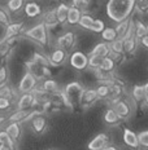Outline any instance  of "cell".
Here are the masks:
<instances>
[{
	"instance_id": "bcb514c9",
	"label": "cell",
	"mask_w": 148,
	"mask_h": 150,
	"mask_svg": "<svg viewBox=\"0 0 148 150\" xmlns=\"http://www.w3.org/2000/svg\"><path fill=\"white\" fill-rule=\"evenodd\" d=\"M140 42H142V44H143V47L148 48V35H144V36L140 39Z\"/></svg>"
},
{
	"instance_id": "db71d44e",
	"label": "cell",
	"mask_w": 148,
	"mask_h": 150,
	"mask_svg": "<svg viewBox=\"0 0 148 150\" xmlns=\"http://www.w3.org/2000/svg\"><path fill=\"white\" fill-rule=\"evenodd\" d=\"M48 150H53V149H48Z\"/></svg>"
},
{
	"instance_id": "f1b7e54d",
	"label": "cell",
	"mask_w": 148,
	"mask_h": 150,
	"mask_svg": "<svg viewBox=\"0 0 148 150\" xmlns=\"http://www.w3.org/2000/svg\"><path fill=\"white\" fill-rule=\"evenodd\" d=\"M31 62H33L34 65H39V66H42V67H47L51 65L48 58L42 56L40 53H34V57H33V61Z\"/></svg>"
},
{
	"instance_id": "ab89813d",
	"label": "cell",
	"mask_w": 148,
	"mask_h": 150,
	"mask_svg": "<svg viewBox=\"0 0 148 150\" xmlns=\"http://www.w3.org/2000/svg\"><path fill=\"white\" fill-rule=\"evenodd\" d=\"M104 30V22L102 20H94V23L91 26V31L94 33H102Z\"/></svg>"
},
{
	"instance_id": "f35d334b",
	"label": "cell",
	"mask_w": 148,
	"mask_h": 150,
	"mask_svg": "<svg viewBox=\"0 0 148 150\" xmlns=\"http://www.w3.org/2000/svg\"><path fill=\"white\" fill-rule=\"evenodd\" d=\"M9 23H11V18H9V14L4 11V9L0 8V25H3V26L7 27Z\"/></svg>"
},
{
	"instance_id": "2e32d148",
	"label": "cell",
	"mask_w": 148,
	"mask_h": 150,
	"mask_svg": "<svg viewBox=\"0 0 148 150\" xmlns=\"http://www.w3.org/2000/svg\"><path fill=\"white\" fill-rule=\"evenodd\" d=\"M25 13H26L27 17L35 18L42 13V8H40L39 4H36V3H34V1L27 3V4L25 5Z\"/></svg>"
},
{
	"instance_id": "4dcf8cb0",
	"label": "cell",
	"mask_w": 148,
	"mask_h": 150,
	"mask_svg": "<svg viewBox=\"0 0 148 150\" xmlns=\"http://www.w3.org/2000/svg\"><path fill=\"white\" fill-rule=\"evenodd\" d=\"M24 1H25V0H8V3H7L8 11L18 12L21 8L24 7Z\"/></svg>"
},
{
	"instance_id": "484cf974",
	"label": "cell",
	"mask_w": 148,
	"mask_h": 150,
	"mask_svg": "<svg viewBox=\"0 0 148 150\" xmlns=\"http://www.w3.org/2000/svg\"><path fill=\"white\" fill-rule=\"evenodd\" d=\"M57 89H59L57 83H56L55 80H52V79H47L42 84V91H44L46 93H53V92H56Z\"/></svg>"
},
{
	"instance_id": "3957f363",
	"label": "cell",
	"mask_w": 148,
	"mask_h": 150,
	"mask_svg": "<svg viewBox=\"0 0 148 150\" xmlns=\"http://www.w3.org/2000/svg\"><path fill=\"white\" fill-rule=\"evenodd\" d=\"M83 87L81 86L78 82H73V83H69L64 89L65 96L68 97V100L71 102V105L74 104H79L81 97H82V93H83Z\"/></svg>"
},
{
	"instance_id": "8fae6325",
	"label": "cell",
	"mask_w": 148,
	"mask_h": 150,
	"mask_svg": "<svg viewBox=\"0 0 148 150\" xmlns=\"http://www.w3.org/2000/svg\"><path fill=\"white\" fill-rule=\"evenodd\" d=\"M124 141H125L126 145L130 146V148H133V149L139 148L137 133L133 132V131H130L129 128H125L124 129Z\"/></svg>"
},
{
	"instance_id": "7dc6e473",
	"label": "cell",
	"mask_w": 148,
	"mask_h": 150,
	"mask_svg": "<svg viewBox=\"0 0 148 150\" xmlns=\"http://www.w3.org/2000/svg\"><path fill=\"white\" fill-rule=\"evenodd\" d=\"M102 150H118V149L114 148V146H112V145H108V146H104Z\"/></svg>"
},
{
	"instance_id": "ee69618b",
	"label": "cell",
	"mask_w": 148,
	"mask_h": 150,
	"mask_svg": "<svg viewBox=\"0 0 148 150\" xmlns=\"http://www.w3.org/2000/svg\"><path fill=\"white\" fill-rule=\"evenodd\" d=\"M119 93H121V88H119V86H109V95L108 96H112V97H117L119 96Z\"/></svg>"
},
{
	"instance_id": "ffe728a7",
	"label": "cell",
	"mask_w": 148,
	"mask_h": 150,
	"mask_svg": "<svg viewBox=\"0 0 148 150\" xmlns=\"http://www.w3.org/2000/svg\"><path fill=\"white\" fill-rule=\"evenodd\" d=\"M81 16H82V13H81L79 9H77V8H74V7H70V8H69V11H68V18H66V21L70 25H75V23L79 22Z\"/></svg>"
},
{
	"instance_id": "52a82bcc",
	"label": "cell",
	"mask_w": 148,
	"mask_h": 150,
	"mask_svg": "<svg viewBox=\"0 0 148 150\" xmlns=\"http://www.w3.org/2000/svg\"><path fill=\"white\" fill-rule=\"evenodd\" d=\"M34 115H38V111H31V110H17L13 114L9 115L8 120L9 122H16V123H21V122H26Z\"/></svg>"
},
{
	"instance_id": "5b68a950",
	"label": "cell",
	"mask_w": 148,
	"mask_h": 150,
	"mask_svg": "<svg viewBox=\"0 0 148 150\" xmlns=\"http://www.w3.org/2000/svg\"><path fill=\"white\" fill-rule=\"evenodd\" d=\"M70 65L77 70H83V69L87 67V64H89V57L84 54L83 52H74L73 54L70 56Z\"/></svg>"
},
{
	"instance_id": "603a6c76",
	"label": "cell",
	"mask_w": 148,
	"mask_h": 150,
	"mask_svg": "<svg viewBox=\"0 0 148 150\" xmlns=\"http://www.w3.org/2000/svg\"><path fill=\"white\" fill-rule=\"evenodd\" d=\"M102 36L105 42L112 43L113 40L117 39V34H116V30L112 29V27H104V30L102 31Z\"/></svg>"
},
{
	"instance_id": "83f0119b",
	"label": "cell",
	"mask_w": 148,
	"mask_h": 150,
	"mask_svg": "<svg viewBox=\"0 0 148 150\" xmlns=\"http://www.w3.org/2000/svg\"><path fill=\"white\" fill-rule=\"evenodd\" d=\"M104 120L108 124H116V123H118L119 118L113 109H108V110L105 111V114H104Z\"/></svg>"
},
{
	"instance_id": "681fc988",
	"label": "cell",
	"mask_w": 148,
	"mask_h": 150,
	"mask_svg": "<svg viewBox=\"0 0 148 150\" xmlns=\"http://www.w3.org/2000/svg\"><path fill=\"white\" fill-rule=\"evenodd\" d=\"M0 150H11L8 148V146H5V145H0Z\"/></svg>"
},
{
	"instance_id": "277c9868",
	"label": "cell",
	"mask_w": 148,
	"mask_h": 150,
	"mask_svg": "<svg viewBox=\"0 0 148 150\" xmlns=\"http://www.w3.org/2000/svg\"><path fill=\"white\" fill-rule=\"evenodd\" d=\"M36 86V78L31 71L25 73V75L21 78L20 83H18V91L21 93H29L35 89Z\"/></svg>"
},
{
	"instance_id": "d590c367",
	"label": "cell",
	"mask_w": 148,
	"mask_h": 150,
	"mask_svg": "<svg viewBox=\"0 0 148 150\" xmlns=\"http://www.w3.org/2000/svg\"><path fill=\"white\" fill-rule=\"evenodd\" d=\"M137 136H138V144H139V146L148 148V131H143V132H140Z\"/></svg>"
},
{
	"instance_id": "816d5d0a",
	"label": "cell",
	"mask_w": 148,
	"mask_h": 150,
	"mask_svg": "<svg viewBox=\"0 0 148 150\" xmlns=\"http://www.w3.org/2000/svg\"><path fill=\"white\" fill-rule=\"evenodd\" d=\"M144 101H146L147 104H148V96H146V100H144Z\"/></svg>"
},
{
	"instance_id": "30bf717a",
	"label": "cell",
	"mask_w": 148,
	"mask_h": 150,
	"mask_svg": "<svg viewBox=\"0 0 148 150\" xmlns=\"http://www.w3.org/2000/svg\"><path fill=\"white\" fill-rule=\"evenodd\" d=\"M97 98H99V97H97L96 89H84L83 93H82V97H81L79 104L84 105V106H89L91 104H94Z\"/></svg>"
},
{
	"instance_id": "7402d4cb",
	"label": "cell",
	"mask_w": 148,
	"mask_h": 150,
	"mask_svg": "<svg viewBox=\"0 0 148 150\" xmlns=\"http://www.w3.org/2000/svg\"><path fill=\"white\" fill-rule=\"evenodd\" d=\"M116 66V62L113 60L112 57H109V56H107V57L103 58L102 61V65H100V71H104V73H111L113 71V69Z\"/></svg>"
},
{
	"instance_id": "f907efd6",
	"label": "cell",
	"mask_w": 148,
	"mask_h": 150,
	"mask_svg": "<svg viewBox=\"0 0 148 150\" xmlns=\"http://www.w3.org/2000/svg\"><path fill=\"white\" fill-rule=\"evenodd\" d=\"M5 120V118L4 117H1V115H0V124H1L3 123V122H4Z\"/></svg>"
},
{
	"instance_id": "8d00e7d4",
	"label": "cell",
	"mask_w": 148,
	"mask_h": 150,
	"mask_svg": "<svg viewBox=\"0 0 148 150\" xmlns=\"http://www.w3.org/2000/svg\"><path fill=\"white\" fill-rule=\"evenodd\" d=\"M144 35H147V27L142 22H138L137 26H135V36L142 39Z\"/></svg>"
},
{
	"instance_id": "9c48e42d",
	"label": "cell",
	"mask_w": 148,
	"mask_h": 150,
	"mask_svg": "<svg viewBox=\"0 0 148 150\" xmlns=\"http://www.w3.org/2000/svg\"><path fill=\"white\" fill-rule=\"evenodd\" d=\"M24 29V23L22 22H16V23H9L5 27V35L3 38V40L11 39V38H16L18 34L22 31Z\"/></svg>"
},
{
	"instance_id": "5bb4252c",
	"label": "cell",
	"mask_w": 148,
	"mask_h": 150,
	"mask_svg": "<svg viewBox=\"0 0 148 150\" xmlns=\"http://www.w3.org/2000/svg\"><path fill=\"white\" fill-rule=\"evenodd\" d=\"M65 58H66L65 51L61 48H59V49H55V51L51 53L48 60H49V64L51 65H53V66H59V65H61L62 62L65 61Z\"/></svg>"
},
{
	"instance_id": "d4e9b609",
	"label": "cell",
	"mask_w": 148,
	"mask_h": 150,
	"mask_svg": "<svg viewBox=\"0 0 148 150\" xmlns=\"http://www.w3.org/2000/svg\"><path fill=\"white\" fill-rule=\"evenodd\" d=\"M146 91H144L143 88V86H135L134 88H133V97L135 101H138V102H142V101H144L146 100Z\"/></svg>"
},
{
	"instance_id": "ba28073f",
	"label": "cell",
	"mask_w": 148,
	"mask_h": 150,
	"mask_svg": "<svg viewBox=\"0 0 148 150\" xmlns=\"http://www.w3.org/2000/svg\"><path fill=\"white\" fill-rule=\"evenodd\" d=\"M108 136L105 133H99L89 142V150H102L104 146H107Z\"/></svg>"
},
{
	"instance_id": "7c38bea8",
	"label": "cell",
	"mask_w": 148,
	"mask_h": 150,
	"mask_svg": "<svg viewBox=\"0 0 148 150\" xmlns=\"http://www.w3.org/2000/svg\"><path fill=\"white\" fill-rule=\"evenodd\" d=\"M74 40H75L74 34L70 33V31H68V33H65L64 35H61L57 39V44L64 49H70L71 47L74 45Z\"/></svg>"
},
{
	"instance_id": "44dd1931",
	"label": "cell",
	"mask_w": 148,
	"mask_h": 150,
	"mask_svg": "<svg viewBox=\"0 0 148 150\" xmlns=\"http://www.w3.org/2000/svg\"><path fill=\"white\" fill-rule=\"evenodd\" d=\"M68 11H69V7L65 4H60L57 9H56V18H57V22L59 23H64L68 18Z\"/></svg>"
},
{
	"instance_id": "9a60e30c",
	"label": "cell",
	"mask_w": 148,
	"mask_h": 150,
	"mask_svg": "<svg viewBox=\"0 0 148 150\" xmlns=\"http://www.w3.org/2000/svg\"><path fill=\"white\" fill-rule=\"evenodd\" d=\"M109 45L107 43H99L92 48V51L90 52V56H97V57H107L109 54Z\"/></svg>"
},
{
	"instance_id": "b9f144b4",
	"label": "cell",
	"mask_w": 148,
	"mask_h": 150,
	"mask_svg": "<svg viewBox=\"0 0 148 150\" xmlns=\"http://www.w3.org/2000/svg\"><path fill=\"white\" fill-rule=\"evenodd\" d=\"M11 49V44L7 40H0V56H5Z\"/></svg>"
},
{
	"instance_id": "7bdbcfd3",
	"label": "cell",
	"mask_w": 148,
	"mask_h": 150,
	"mask_svg": "<svg viewBox=\"0 0 148 150\" xmlns=\"http://www.w3.org/2000/svg\"><path fill=\"white\" fill-rule=\"evenodd\" d=\"M71 5H73L74 8L79 9V11H82V9L87 8V5H89V1L87 0H71Z\"/></svg>"
},
{
	"instance_id": "f6af8a7d",
	"label": "cell",
	"mask_w": 148,
	"mask_h": 150,
	"mask_svg": "<svg viewBox=\"0 0 148 150\" xmlns=\"http://www.w3.org/2000/svg\"><path fill=\"white\" fill-rule=\"evenodd\" d=\"M11 105H12L11 100L0 97V110H8V109L11 108Z\"/></svg>"
},
{
	"instance_id": "f546056e",
	"label": "cell",
	"mask_w": 148,
	"mask_h": 150,
	"mask_svg": "<svg viewBox=\"0 0 148 150\" xmlns=\"http://www.w3.org/2000/svg\"><path fill=\"white\" fill-rule=\"evenodd\" d=\"M92 23H94V18L91 17V16H89V14H82L81 18H79V22H78V25H79L81 27L87 29V30H91Z\"/></svg>"
},
{
	"instance_id": "c3c4849f",
	"label": "cell",
	"mask_w": 148,
	"mask_h": 150,
	"mask_svg": "<svg viewBox=\"0 0 148 150\" xmlns=\"http://www.w3.org/2000/svg\"><path fill=\"white\" fill-rule=\"evenodd\" d=\"M143 88H144V91H146V95L148 96V83L144 84V86H143Z\"/></svg>"
},
{
	"instance_id": "cb8c5ba5",
	"label": "cell",
	"mask_w": 148,
	"mask_h": 150,
	"mask_svg": "<svg viewBox=\"0 0 148 150\" xmlns=\"http://www.w3.org/2000/svg\"><path fill=\"white\" fill-rule=\"evenodd\" d=\"M122 44H124V52L131 53V52H134L135 47H137V42H135V39L133 36H129V38L122 39Z\"/></svg>"
},
{
	"instance_id": "74e56055",
	"label": "cell",
	"mask_w": 148,
	"mask_h": 150,
	"mask_svg": "<svg viewBox=\"0 0 148 150\" xmlns=\"http://www.w3.org/2000/svg\"><path fill=\"white\" fill-rule=\"evenodd\" d=\"M96 93H97V97L100 98H105L108 97L109 95V87L105 86V84H103V86H99L96 89Z\"/></svg>"
},
{
	"instance_id": "6da1fadb",
	"label": "cell",
	"mask_w": 148,
	"mask_h": 150,
	"mask_svg": "<svg viewBox=\"0 0 148 150\" xmlns=\"http://www.w3.org/2000/svg\"><path fill=\"white\" fill-rule=\"evenodd\" d=\"M135 8V0H108L107 3V14L114 22H122L129 20Z\"/></svg>"
},
{
	"instance_id": "ac0fdd59",
	"label": "cell",
	"mask_w": 148,
	"mask_h": 150,
	"mask_svg": "<svg viewBox=\"0 0 148 150\" xmlns=\"http://www.w3.org/2000/svg\"><path fill=\"white\" fill-rule=\"evenodd\" d=\"M46 124H47V120L44 117H35L33 119V122H31V127H33V131L35 133H40L44 131L46 128Z\"/></svg>"
},
{
	"instance_id": "4fadbf2b",
	"label": "cell",
	"mask_w": 148,
	"mask_h": 150,
	"mask_svg": "<svg viewBox=\"0 0 148 150\" xmlns=\"http://www.w3.org/2000/svg\"><path fill=\"white\" fill-rule=\"evenodd\" d=\"M5 132L8 133L9 137H11L14 142L18 141V139H20V136H21V126H20V123L9 122V124L5 127Z\"/></svg>"
},
{
	"instance_id": "1f68e13d",
	"label": "cell",
	"mask_w": 148,
	"mask_h": 150,
	"mask_svg": "<svg viewBox=\"0 0 148 150\" xmlns=\"http://www.w3.org/2000/svg\"><path fill=\"white\" fill-rule=\"evenodd\" d=\"M109 51L113 53H117V54H121L124 52V44H122L121 39H116L111 43V47H109Z\"/></svg>"
},
{
	"instance_id": "836d02e7",
	"label": "cell",
	"mask_w": 148,
	"mask_h": 150,
	"mask_svg": "<svg viewBox=\"0 0 148 150\" xmlns=\"http://www.w3.org/2000/svg\"><path fill=\"white\" fill-rule=\"evenodd\" d=\"M102 61H103L102 57H97V56H90L87 66L91 67V69H94V70H99L100 65H102Z\"/></svg>"
},
{
	"instance_id": "e0dca14e",
	"label": "cell",
	"mask_w": 148,
	"mask_h": 150,
	"mask_svg": "<svg viewBox=\"0 0 148 150\" xmlns=\"http://www.w3.org/2000/svg\"><path fill=\"white\" fill-rule=\"evenodd\" d=\"M113 110L116 111V114L118 115V118H126L129 114H130V108H129V105L126 104L125 101H118L116 102L114 108H113Z\"/></svg>"
},
{
	"instance_id": "8992f818",
	"label": "cell",
	"mask_w": 148,
	"mask_h": 150,
	"mask_svg": "<svg viewBox=\"0 0 148 150\" xmlns=\"http://www.w3.org/2000/svg\"><path fill=\"white\" fill-rule=\"evenodd\" d=\"M36 104V98L34 97L33 92L22 93L17 101V110H30Z\"/></svg>"
},
{
	"instance_id": "d6986e66",
	"label": "cell",
	"mask_w": 148,
	"mask_h": 150,
	"mask_svg": "<svg viewBox=\"0 0 148 150\" xmlns=\"http://www.w3.org/2000/svg\"><path fill=\"white\" fill-rule=\"evenodd\" d=\"M129 27H130V21L129 20H125L122 22H119L117 26H116V34H117V39H124V38L127 35V31H129Z\"/></svg>"
},
{
	"instance_id": "7a4b0ae2",
	"label": "cell",
	"mask_w": 148,
	"mask_h": 150,
	"mask_svg": "<svg viewBox=\"0 0 148 150\" xmlns=\"http://www.w3.org/2000/svg\"><path fill=\"white\" fill-rule=\"evenodd\" d=\"M25 35L30 39L35 40V42L40 43V44H47V30H46V26L44 23H38L35 26H33L31 29L25 31Z\"/></svg>"
},
{
	"instance_id": "d6a6232c",
	"label": "cell",
	"mask_w": 148,
	"mask_h": 150,
	"mask_svg": "<svg viewBox=\"0 0 148 150\" xmlns=\"http://www.w3.org/2000/svg\"><path fill=\"white\" fill-rule=\"evenodd\" d=\"M44 26L49 27V26H55L57 25V18H56V12L52 11V12H48L44 17Z\"/></svg>"
},
{
	"instance_id": "60d3db41",
	"label": "cell",
	"mask_w": 148,
	"mask_h": 150,
	"mask_svg": "<svg viewBox=\"0 0 148 150\" xmlns=\"http://www.w3.org/2000/svg\"><path fill=\"white\" fill-rule=\"evenodd\" d=\"M7 79H8V71L5 66H0V87L7 84Z\"/></svg>"
},
{
	"instance_id": "4316f807",
	"label": "cell",
	"mask_w": 148,
	"mask_h": 150,
	"mask_svg": "<svg viewBox=\"0 0 148 150\" xmlns=\"http://www.w3.org/2000/svg\"><path fill=\"white\" fill-rule=\"evenodd\" d=\"M0 145L8 146L11 150L14 149V141L9 137V135L5 132V131H0Z\"/></svg>"
},
{
	"instance_id": "f5cc1de1",
	"label": "cell",
	"mask_w": 148,
	"mask_h": 150,
	"mask_svg": "<svg viewBox=\"0 0 148 150\" xmlns=\"http://www.w3.org/2000/svg\"><path fill=\"white\" fill-rule=\"evenodd\" d=\"M147 27V35H148V26H146Z\"/></svg>"
},
{
	"instance_id": "e575fe53",
	"label": "cell",
	"mask_w": 148,
	"mask_h": 150,
	"mask_svg": "<svg viewBox=\"0 0 148 150\" xmlns=\"http://www.w3.org/2000/svg\"><path fill=\"white\" fill-rule=\"evenodd\" d=\"M0 97L12 100V97H13V91H12L11 87L7 86V84H4V86L0 87Z\"/></svg>"
}]
</instances>
